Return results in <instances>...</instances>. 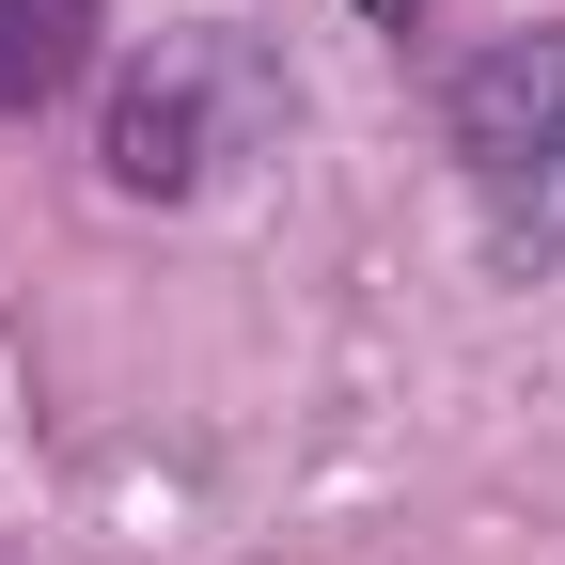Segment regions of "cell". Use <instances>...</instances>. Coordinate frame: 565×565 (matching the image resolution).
I'll return each mask as SVG.
<instances>
[{"label":"cell","mask_w":565,"mask_h":565,"mask_svg":"<svg viewBox=\"0 0 565 565\" xmlns=\"http://www.w3.org/2000/svg\"><path fill=\"white\" fill-rule=\"evenodd\" d=\"M282 126V79L252 63V32H158V63L110 95V189L126 204H189L221 158H252V141Z\"/></svg>","instance_id":"6da1fadb"},{"label":"cell","mask_w":565,"mask_h":565,"mask_svg":"<svg viewBox=\"0 0 565 565\" xmlns=\"http://www.w3.org/2000/svg\"><path fill=\"white\" fill-rule=\"evenodd\" d=\"M456 173L487 204L503 267H550L565 252V32H503L487 63H456Z\"/></svg>","instance_id":"7a4b0ae2"},{"label":"cell","mask_w":565,"mask_h":565,"mask_svg":"<svg viewBox=\"0 0 565 565\" xmlns=\"http://www.w3.org/2000/svg\"><path fill=\"white\" fill-rule=\"evenodd\" d=\"M95 0H0V110H47V95H79V63H95Z\"/></svg>","instance_id":"3957f363"},{"label":"cell","mask_w":565,"mask_h":565,"mask_svg":"<svg viewBox=\"0 0 565 565\" xmlns=\"http://www.w3.org/2000/svg\"><path fill=\"white\" fill-rule=\"evenodd\" d=\"M377 17H393V0H377Z\"/></svg>","instance_id":"277c9868"}]
</instances>
